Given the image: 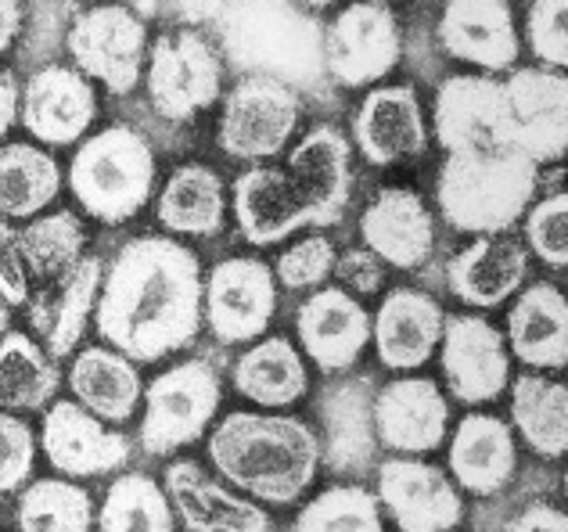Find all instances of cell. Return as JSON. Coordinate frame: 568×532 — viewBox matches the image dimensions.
Here are the masks:
<instances>
[{
    "label": "cell",
    "mask_w": 568,
    "mask_h": 532,
    "mask_svg": "<svg viewBox=\"0 0 568 532\" xmlns=\"http://www.w3.org/2000/svg\"><path fill=\"white\" fill-rule=\"evenodd\" d=\"M518 471V442L497 413H468L450 436V479L460 493L497 497Z\"/></svg>",
    "instance_id": "cell-29"
},
{
    "label": "cell",
    "mask_w": 568,
    "mask_h": 532,
    "mask_svg": "<svg viewBox=\"0 0 568 532\" xmlns=\"http://www.w3.org/2000/svg\"><path fill=\"white\" fill-rule=\"evenodd\" d=\"M511 432L532 453L558 461L568 450V389L547 375L511 378Z\"/></svg>",
    "instance_id": "cell-35"
},
{
    "label": "cell",
    "mask_w": 568,
    "mask_h": 532,
    "mask_svg": "<svg viewBox=\"0 0 568 532\" xmlns=\"http://www.w3.org/2000/svg\"><path fill=\"white\" fill-rule=\"evenodd\" d=\"M540 166L518 152H454L436 184L443 219L460 234H507L536 202Z\"/></svg>",
    "instance_id": "cell-3"
},
{
    "label": "cell",
    "mask_w": 568,
    "mask_h": 532,
    "mask_svg": "<svg viewBox=\"0 0 568 532\" xmlns=\"http://www.w3.org/2000/svg\"><path fill=\"white\" fill-rule=\"evenodd\" d=\"M504 532H568V519L561 508L550 504H532L518 514V519L507 522Z\"/></svg>",
    "instance_id": "cell-48"
},
{
    "label": "cell",
    "mask_w": 568,
    "mask_h": 532,
    "mask_svg": "<svg viewBox=\"0 0 568 532\" xmlns=\"http://www.w3.org/2000/svg\"><path fill=\"white\" fill-rule=\"evenodd\" d=\"M26 25V4L22 0H0V58H4L22 37Z\"/></svg>",
    "instance_id": "cell-50"
},
{
    "label": "cell",
    "mask_w": 568,
    "mask_h": 532,
    "mask_svg": "<svg viewBox=\"0 0 568 532\" xmlns=\"http://www.w3.org/2000/svg\"><path fill=\"white\" fill-rule=\"evenodd\" d=\"M65 181L91 219L112 227L126 224L155 195V147L141 130L112 123L77 144Z\"/></svg>",
    "instance_id": "cell-4"
},
{
    "label": "cell",
    "mask_w": 568,
    "mask_h": 532,
    "mask_svg": "<svg viewBox=\"0 0 568 532\" xmlns=\"http://www.w3.org/2000/svg\"><path fill=\"white\" fill-rule=\"evenodd\" d=\"M94 525L101 532H176V514L162 482L126 471L109 485Z\"/></svg>",
    "instance_id": "cell-38"
},
{
    "label": "cell",
    "mask_w": 568,
    "mask_h": 532,
    "mask_svg": "<svg viewBox=\"0 0 568 532\" xmlns=\"http://www.w3.org/2000/svg\"><path fill=\"white\" fill-rule=\"evenodd\" d=\"M526 40L540 69L565 72L568 65V0H529Z\"/></svg>",
    "instance_id": "cell-44"
},
{
    "label": "cell",
    "mask_w": 568,
    "mask_h": 532,
    "mask_svg": "<svg viewBox=\"0 0 568 532\" xmlns=\"http://www.w3.org/2000/svg\"><path fill=\"white\" fill-rule=\"evenodd\" d=\"M220 101L216 144L234 162L260 166L266 158H277L303 123V98L295 86L260 72L242 76Z\"/></svg>",
    "instance_id": "cell-8"
},
{
    "label": "cell",
    "mask_w": 568,
    "mask_h": 532,
    "mask_svg": "<svg viewBox=\"0 0 568 532\" xmlns=\"http://www.w3.org/2000/svg\"><path fill=\"white\" fill-rule=\"evenodd\" d=\"M439 367L446 389L465 407H486L511 386V352L504 331L478 314H454L443 320Z\"/></svg>",
    "instance_id": "cell-13"
},
{
    "label": "cell",
    "mask_w": 568,
    "mask_h": 532,
    "mask_svg": "<svg viewBox=\"0 0 568 532\" xmlns=\"http://www.w3.org/2000/svg\"><path fill=\"white\" fill-rule=\"evenodd\" d=\"M162 490L187 532H274L271 511L213 479L199 461H173Z\"/></svg>",
    "instance_id": "cell-23"
},
{
    "label": "cell",
    "mask_w": 568,
    "mask_h": 532,
    "mask_svg": "<svg viewBox=\"0 0 568 532\" xmlns=\"http://www.w3.org/2000/svg\"><path fill=\"white\" fill-rule=\"evenodd\" d=\"M403 37L382 0L346 4L321 33L324 72L342 86H378L399 65Z\"/></svg>",
    "instance_id": "cell-10"
},
{
    "label": "cell",
    "mask_w": 568,
    "mask_h": 532,
    "mask_svg": "<svg viewBox=\"0 0 568 532\" xmlns=\"http://www.w3.org/2000/svg\"><path fill=\"white\" fill-rule=\"evenodd\" d=\"M234 11V51L242 65L281 83H310L324 76V25L292 0H242Z\"/></svg>",
    "instance_id": "cell-5"
},
{
    "label": "cell",
    "mask_w": 568,
    "mask_h": 532,
    "mask_svg": "<svg viewBox=\"0 0 568 532\" xmlns=\"http://www.w3.org/2000/svg\"><path fill=\"white\" fill-rule=\"evenodd\" d=\"M443 306L422 288H393L371 320V342L388 371H417L439 349Z\"/></svg>",
    "instance_id": "cell-26"
},
{
    "label": "cell",
    "mask_w": 568,
    "mask_h": 532,
    "mask_svg": "<svg viewBox=\"0 0 568 532\" xmlns=\"http://www.w3.org/2000/svg\"><path fill=\"white\" fill-rule=\"evenodd\" d=\"M439 43L454 62L475 65L483 76H504L521 58L518 22L507 0H446Z\"/></svg>",
    "instance_id": "cell-19"
},
{
    "label": "cell",
    "mask_w": 568,
    "mask_h": 532,
    "mask_svg": "<svg viewBox=\"0 0 568 532\" xmlns=\"http://www.w3.org/2000/svg\"><path fill=\"white\" fill-rule=\"evenodd\" d=\"M87 238L91 234H87L83 216L72 209H54L26 219V227H19V253L29 277L51 280L69 270L72 263L87 256Z\"/></svg>",
    "instance_id": "cell-39"
},
{
    "label": "cell",
    "mask_w": 568,
    "mask_h": 532,
    "mask_svg": "<svg viewBox=\"0 0 568 532\" xmlns=\"http://www.w3.org/2000/svg\"><path fill=\"white\" fill-rule=\"evenodd\" d=\"M382 4H385V0H382Z\"/></svg>",
    "instance_id": "cell-54"
},
{
    "label": "cell",
    "mask_w": 568,
    "mask_h": 532,
    "mask_svg": "<svg viewBox=\"0 0 568 532\" xmlns=\"http://www.w3.org/2000/svg\"><path fill=\"white\" fill-rule=\"evenodd\" d=\"M187 4L202 14V11H227V8H237L242 0H187Z\"/></svg>",
    "instance_id": "cell-51"
},
{
    "label": "cell",
    "mask_w": 568,
    "mask_h": 532,
    "mask_svg": "<svg viewBox=\"0 0 568 532\" xmlns=\"http://www.w3.org/2000/svg\"><path fill=\"white\" fill-rule=\"evenodd\" d=\"M231 381L237 396L263 410H288L310 389V371L303 364V352L295 349L292 338H256L242 357L234 360Z\"/></svg>",
    "instance_id": "cell-34"
},
{
    "label": "cell",
    "mask_w": 568,
    "mask_h": 532,
    "mask_svg": "<svg viewBox=\"0 0 568 532\" xmlns=\"http://www.w3.org/2000/svg\"><path fill=\"white\" fill-rule=\"evenodd\" d=\"M507 352L532 371H565L568 364V303L558 285L536 280L521 288L507 314Z\"/></svg>",
    "instance_id": "cell-31"
},
{
    "label": "cell",
    "mask_w": 568,
    "mask_h": 532,
    "mask_svg": "<svg viewBox=\"0 0 568 532\" xmlns=\"http://www.w3.org/2000/svg\"><path fill=\"white\" fill-rule=\"evenodd\" d=\"M19 112H22V86L11 69L0 65V141L19 126Z\"/></svg>",
    "instance_id": "cell-49"
},
{
    "label": "cell",
    "mask_w": 568,
    "mask_h": 532,
    "mask_svg": "<svg viewBox=\"0 0 568 532\" xmlns=\"http://www.w3.org/2000/svg\"><path fill=\"white\" fill-rule=\"evenodd\" d=\"M375 500L399 532H450L465 522V497L425 457H388L378 464Z\"/></svg>",
    "instance_id": "cell-12"
},
{
    "label": "cell",
    "mask_w": 568,
    "mask_h": 532,
    "mask_svg": "<svg viewBox=\"0 0 568 532\" xmlns=\"http://www.w3.org/2000/svg\"><path fill=\"white\" fill-rule=\"evenodd\" d=\"M507 130L511 152L536 166L561 162L568 147V80L555 69H511L504 72Z\"/></svg>",
    "instance_id": "cell-14"
},
{
    "label": "cell",
    "mask_w": 568,
    "mask_h": 532,
    "mask_svg": "<svg viewBox=\"0 0 568 532\" xmlns=\"http://www.w3.org/2000/svg\"><path fill=\"white\" fill-rule=\"evenodd\" d=\"M295 8H303V11H310V14H317V11H327V8H335L338 0H292Z\"/></svg>",
    "instance_id": "cell-52"
},
{
    "label": "cell",
    "mask_w": 568,
    "mask_h": 532,
    "mask_svg": "<svg viewBox=\"0 0 568 532\" xmlns=\"http://www.w3.org/2000/svg\"><path fill=\"white\" fill-rule=\"evenodd\" d=\"M43 457L65 479H101L130 464V439L115 424L94 418L77 399H54L40 424Z\"/></svg>",
    "instance_id": "cell-17"
},
{
    "label": "cell",
    "mask_w": 568,
    "mask_h": 532,
    "mask_svg": "<svg viewBox=\"0 0 568 532\" xmlns=\"http://www.w3.org/2000/svg\"><path fill=\"white\" fill-rule=\"evenodd\" d=\"M0 295L11 306H26L29 299V270L19 253V231L11 219H0Z\"/></svg>",
    "instance_id": "cell-47"
},
{
    "label": "cell",
    "mask_w": 568,
    "mask_h": 532,
    "mask_svg": "<svg viewBox=\"0 0 568 532\" xmlns=\"http://www.w3.org/2000/svg\"><path fill=\"white\" fill-rule=\"evenodd\" d=\"M529 277V248L511 234H486L446 263V288L475 309H497Z\"/></svg>",
    "instance_id": "cell-28"
},
{
    "label": "cell",
    "mask_w": 568,
    "mask_h": 532,
    "mask_svg": "<svg viewBox=\"0 0 568 532\" xmlns=\"http://www.w3.org/2000/svg\"><path fill=\"white\" fill-rule=\"evenodd\" d=\"M209 461L231 490L288 508L310 493L324 464L321 436L292 413L231 410L209 436Z\"/></svg>",
    "instance_id": "cell-2"
},
{
    "label": "cell",
    "mask_w": 568,
    "mask_h": 532,
    "mask_svg": "<svg viewBox=\"0 0 568 532\" xmlns=\"http://www.w3.org/2000/svg\"><path fill=\"white\" fill-rule=\"evenodd\" d=\"M223 399L220 371L202 357L173 364L144 389L141 450L148 457H170L199 442L213 428Z\"/></svg>",
    "instance_id": "cell-7"
},
{
    "label": "cell",
    "mask_w": 568,
    "mask_h": 532,
    "mask_svg": "<svg viewBox=\"0 0 568 532\" xmlns=\"http://www.w3.org/2000/svg\"><path fill=\"white\" fill-rule=\"evenodd\" d=\"M338 248L332 238L324 234H306V238L292 242L281 253V259L274 263V277L277 285H284L288 291H306V288H321L335 270Z\"/></svg>",
    "instance_id": "cell-43"
},
{
    "label": "cell",
    "mask_w": 568,
    "mask_h": 532,
    "mask_svg": "<svg viewBox=\"0 0 568 532\" xmlns=\"http://www.w3.org/2000/svg\"><path fill=\"white\" fill-rule=\"evenodd\" d=\"M371 166H396L425 155L428 120L410 83L371 86L353 115V141Z\"/></svg>",
    "instance_id": "cell-21"
},
{
    "label": "cell",
    "mask_w": 568,
    "mask_h": 532,
    "mask_svg": "<svg viewBox=\"0 0 568 532\" xmlns=\"http://www.w3.org/2000/svg\"><path fill=\"white\" fill-rule=\"evenodd\" d=\"M101 277H104V259L87 253L83 259L72 263L69 270L51 277L48 285L26 299L29 324H33L40 346L48 349L58 364L80 349L87 324L94 320V309H98Z\"/></svg>",
    "instance_id": "cell-20"
},
{
    "label": "cell",
    "mask_w": 568,
    "mask_h": 532,
    "mask_svg": "<svg viewBox=\"0 0 568 532\" xmlns=\"http://www.w3.org/2000/svg\"><path fill=\"white\" fill-rule=\"evenodd\" d=\"M98 120V91L77 65H43L22 86L19 126L43 147L80 144Z\"/></svg>",
    "instance_id": "cell-18"
},
{
    "label": "cell",
    "mask_w": 568,
    "mask_h": 532,
    "mask_svg": "<svg viewBox=\"0 0 568 532\" xmlns=\"http://www.w3.org/2000/svg\"><path fill=\"white\" fill-rule=\"evenodd\" d=\"M288 181L310 209L313 227H332L346 216L353 198V144L332 123L303 133L288 155Z\"/></svg>",
    "instance_id": "cell-22"
},
{
    "label": "cell",
    "mask_w": 568,
    "mask_h": 532,
    "mask_svg": "<svg viewBox=\"0 0 568 532\" xmlns=\"http://www.w3.org/2000/svg\"><path fill=\"white\" fill-rule=\"evenodd\" d=\"M277 314L274 266L256 256L220 259L202 280V320L223 346H248L266 335Z\"/></svg>",
    "instance_id": "cell-11"
},
{
    "label": "cell",
    "mask_w": 568,
    "mask_h": 532,
    "mask_svg": "<svg viewBox=\"0 0 568 532\" xmlns=\"http://www.w3.org/2000/svg\"><path fill=\"white\" fill-rule=\"evenodd\" d=\"M155 216L176 238H213L227 224V184L205 162H184L162 184Z\"/></svg>",
    "instance_id": "cell-33"
},
{
    "label": "cell",
    "mask_w": 568,
    "mask_h": 532,
    "mask_svg": "<svg viewBox=\"0 0 568 532\" xmlns=\"http://www.w3.org/2000/svg\"><path fill=\"white\" fill-rule=\"evenodd\" d=\"M58 386H62V364L37 338L26 331H8L0 338V410H48L58 399Z\"/></svg>",
    "instance_id": "cell-36"
},
{
    "label": "cell",
    "mask_w": 568,
    "mask_h": 532,
    "mask_svg": "<svg viewBox=\"0 0 568 532\" xmlns=\"http://www.w3.org/2000/svg\"><path fill=\"white\" fill-rule=\"evenodd\" d=\"M432 130L446 155L454 152H511L504 83L483 72L450 76L432 105Z\"/></svg>",
    "instance_id": "cell-15"
},
{
    "label": "cell",
    "mask_w": 568,
    "mask_h": 532,
    "mask_svg": "<svg viewBox=\"0 0 568 532\" xmlns=\"http://www.w3.org/2000/svg\"><path fill=\"white\" fill-rule=\"evenodd\" d=\"M40 439L22 413L0 410V493H22L37 468Z\"/></svg>",
    "instance_id": "cell-45"
},
{
    "label": "cell",
    "mask_w": 568,
    "mask_h": 532,
    "mask_svg": "<svg viewBox=\"0 0 568 532\" xmlns=\"http://www.w3.org/2000/svg\"><path fill=\"white\" fill-rule=\"evenodd\" d=\"M65 173L40 144H0V219H33L62 195Z\"/></svg>",
    "instance_id": "cell-37"
},
{
    "label": "cell",
    "mask_w": 568,
    "mask_h": 532,
    "mask_svg": "<svg viewBox=\"0 0 568 532\" xmlns=\"http://www.w3.org/2000/svg\"><path fill=\"white\" fill-rule=\"evenodd\" d=\"M19 532H91L94 500L72 479H37L19 497Z\"/></svg>",
    "instance_id": "cell-40"
},
{
    "label": "cell",
    "mask_w": 568,
    "mask_h": 532,
    "mask_svg": "<svg viewBox=\"0 0 568 532\" xmlns=\"http://www.w3.org/2000/svg\"><path fill=\"white\" fill-rule=\"evenodd\" d=\"M371 424H375L378 447L393 450L396 457L436 453L450 432V399L432 378L399 375L375 389Z\"/></svg>",
    "instance_id": "cell-16"
},
{
    "label": "cell",
    "mask_w": 568,
    "mask_h": 532,
    "mask_svg": "<svg viewBox=\"0 0 568 532\" xmlns=\"http://www.w3.org/2000/svg\"><path fill=\"white\" fill-rule=\"evenodd\" d=\"M231 209L242 238L256 248H271L303 227H313L295 184L277 166H252L237 176L231 187Z\"/></svg>",
    "instance_id": "cell-27"
},
{
    "label": "cell",
    "mask_w": 568,
    "mask_h": 532,
    "mask_svg": "<svg viewBox=\"0 0 568 532\" xmlns=\"http://www.w3.org/2000/svg\"><path fill=\"white\" fill-rule=\"evenodd\" d=\"M526 248L529 253L555 266V270H565L568 266V195L558 187L555 195H547L540 202H532L526 209Z\"/></svg>",
    "instance_id": "cell-42"
},
{
    "label": "cell",
    "mask_w": 568,
    "mask_h": 532,
    "mask_svg": "<svg viewBox=\"0 0 568 532\" xmlns=\"http://www.w3.org/2000/svg\"><path fill=\"white\" fill-rule=\"evenodd\" d=\"M69 389L83 410L109 424H126L144 399L138 364L112 346L80 349L69 367Z\"/></svg>",
    "instance_id": "cell-32"
},
{
    "label": "cell",
    "mask_w": 568,
    "mask_h": 532,
    "mask_svg": "<svg viewBox=\"0 0 568 532\" xmlns=\"http://www.w3.org/2000/svg\"><path fill=\"white\" fill-rule=\"evenodd\" d=\"M144 91L166 123H191L223 98V54L202 29H166L152 40Z\"/></svg>",
    "instance_id": "cell-6"
},
{
    "label": "cell",
    "mask_w": 568,
    "mask_h": 532,
    "mask_svg": "<svg viewBox=\"0 0 568 532\" xmlns=\"http://www.w3.org/2000/svg\"><path fill=\"white\" fill-rule=\"evenodd\" d=\"M292 532H385V514L364 485H332L295 514Z\"/></svg>",
    "instance_id": "cell-41"
},
{
    "label": "cell",
    "mask_w": 568,
    "mask_h": 532,
    "mask_svg": "<svg viewBox=\"0 0 568 532\" xmlns=\"http://www.w3.org/2000/svg\"><path fill=\"white\" fill-rule=\"evenodd\" d=\"M202 263L176 238L126 242L104 266L98 335L133 364H159L202 331Z\"/></svg>",
    "instance_id": "cell-1"
},
{
    "label": "cell",
    "mask_w": 568,
    "mask_h": 532,
    "mask_svg": "<svg viewBox=\"0 0 568 532\" xmlns=\"http://www.w3.org/2000/svg\"><path fill=\"white\" fill-rule=\"evenodd\" d=\"M385 270L388 266L375 253H367V248H349V253H338L332 274L338 277V285L349 295H375L385 288Z\"/></svg>",
    "instance_id": "cell-46"
},
{
    "label": "cell",
    "mask_w": 568,
    "mask_h": 532,
    "mask_svg": "<svg viewBox=\"0 0 568 532\" xmlns=\"http://www.w3.org/2000/svg\"><path fill=\"white\" fill-rule=\"evenodd\" d=\"M298 346L324 375H346L371 346V314L346 288H313L295 314Z\"/></svg>",
    "instance_id": "cell-24"
},
{
    "label": "cell",
    "mask_w": 568,
    "mask_h": 532,
    "mask_svg": "<svg viewBox=\"0 0 568 532\" xmlns=\"http://www.w3.org/2000/svg\"><path fill=\"white\" fill-rule=\"evenodd\" d=\"M371 403H375V378H342L321 392V450L332 471H367L375 461V424H371Z\"/></svg>",
    "instance_id": "cell-30"
},
{
    "label": "cell",
    "mask_w": 568,
    "mask_h": 532,
    "mask_svg": "<svg viewBox=\"0 0 568 532\" xmlns=\"http://www.w3.org/2000/svg\"><path fill=\"white\" fill-rule=\"evenodd\" d=\"M361 238L388 270H417L436 253V216L410 187H382L361 216Z\"/></svg>",
    "instance_id": "cell-25"
},
{
    "label": "cell",
    "mask_w": 568,
    "mask_h": 532,
    "mask_svg": "<svg viewBox=\"0 0 568 532\" xmlns=\"http://www.w3.org/2000/svg\"><path fill=\"white\" fill-rule=\"evenodd\" d=\"M65 48L72 65L91 83H101L109 94L126 98L144 80V62L152 37L148 22L126 4H94L80 11L69 25Z\"/></svg>",
    "instance_id": "cell-9"
},
{
    "label": "cell",
    "mask_w": 568,
    "mask_h": 532,
    "mask_svg": "<svg viewBox=\"0 0 568 532\" xmlns=\"http://www.w3.org/2000/svg\"><path fill=\"white\" fill-rule=\"evenodd\" d=\"M11 331V303L0 295V338H4Z\"/></svg>",
    "instance_id": "cell-53"
}]
</instances>
